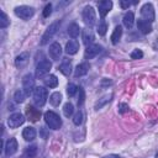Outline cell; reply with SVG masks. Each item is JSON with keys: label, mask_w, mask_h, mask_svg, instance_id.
<instances>
[{"label": "cell", "mask_w": 158, "mask_h": 158, "mask_svg": "<svg viewBox=\"0 0 158 158\" xmlns=\"http://www.w3.org/2000/svg\"><path fill=\"white\" fill-rule=\"evenodd\" d=\"M22 90L26 95H30L35 90V79L32 74H26L22 78Z\"/></svg>", "instance_id": "7"}, {"label": "cell", "mask_w": 158, "mask_h": 158, "mask_svg": "<svg viewBox=\"0 0 158 158\" xmlns=\"http://www.w3.org/2000/svg\"><path fill=\"white\" fill-rule=\"evenodd\" d=\"M156 158H158V152H157V153H156Z\"/></svg>", "instance_id": "42"}, {"label": "cell", "mask_w": 158, "mask_h": 158, "mask_svg": "<svg viewBox=\"0 0 158 158\" xmlns=\"http://www.w3.org/2000/svg\"><path fill=\"white\" fill-rule=\"evenodd\" d=\"M36 135H37L36 130H35L33 127H31V126L23 128V131H22V137H23L26 141H33V139L36 138Z\"/></svg>", "instance_id": "21"}, {"label": "cell", "mask_w": 158, "mask_h": 158, "mask_svg": "<svg viewBox=\"0 0 158 158\" xmlns=\"http://www.w3.org/2000/svg\"><path fill=\"white\" fill-rule=\"evenodd\" d=\"M28 59H30V53L28 52H22L15 58V65L21 69V68L26 67V64L28 63Z\"/></svg>", "instance_id": "15"}, {"label": "cell", "mask_w": 158, "mask_h": 158, "mask_svg": "<svg viewBox=\"0 0 158 158\" xmlns=\"http://www.w3.org/2000/svg\"><path fill=\"white\" fill-rule=\"evenodd\" d=\"M32 95H33V102H35V105H36L37 107H42V106L46 104L47 98H48L47 89L43 88V86H37V88H35Z\"/></svg>", "instance_id": "1"}, {"label": "cell", "mask_w": 158, "mask_h": 158, "mask_svg": "<svg viewBox=\"0 0 158 158\" xmlns=\"http://www.w3.org/2000/svg\"><path fill=\"white\" fill-rule=\"evenodd\" d=\"M122 22H123L125 27H127V28H132L133 22H135V15H133V12H132V11H127V12L123 15Z\"/></svg>", "instance_id": "22"}, {"label": "cell", "mask_w": 158, "mask_h": 158, "mask_svg": "<svg viewBox=\"0 0 158 158\" xmlns=\"http://www.w3.org/2000/svg\"><path fill=\"white\" fill-rule=\"evenodd\" d=\"M106 31H107V25H106V22L104 21V19H101V20L99 21V25H98V33H99L100 36H104V35L106 33Z\"/></svg>", "instance_id": "32"}, {"label": "cell", "mask_w": 158, "mask_h": 158, "mask_svg": "<svg viewBox=\"0 0 158 158\" xmlns=\"http://www.w3.org/2000/svg\"><path fill=\"white\" fill-rule=\"evenodd\" d=\"M25 116L22 115V114H20V112H15V114H12V115H10L9 116V118H7V125H9V127L10 128H16V127H20L23 122H25Z\"/></svg>", "instance_id": "9"}, {"label": "cell", "mask_w": 158, "mask_h": 158, "mask_svg": "<svg viewBox=\"0 0 158 158\" xmlns=\"http://www.w3.org/2000/svg\"><path fill=\"white\" fill-rule=\"evenodd\" d=\"M137 28L139 30V32H142L143 35H148L152 32V26L149 22L143 21V20H138L137 21Z\"/></svg>", "instance_id": "19"}, {"label": "cell", "mask_w": 158, "mask_h": 158, "mask_svg": "<svg viewBox=\"0 0 158 158\" xmlns=\"http://www.w3.org/2000/svg\"><path fill=\"white\" fill-rule=\"evenodd\" d=\"M88 72H89V64H88V63H80V64H78L77 68H75L74 77H75V78L83 77V75H85Z\"/></svg>", "instance_id": "20"}, {"label": "cell", "mask_w": 158, "mask_h": 158, "mask_svg": "<svg viewBox=\"0 0 158 158\" xmlns=\"http://www.w3.org/2000/svg\"><path fill=\"white\" fill-rule=\"evenodd\" d=\"M117 109H118V112L120 114H125L126 111H128V105L126 102H120L117 105Z\"/></svg>", "instance_id": "37"}, {"label": "cell", "mask_w": 158, "mask_h": 158, "mask_svg": "<svg viewBox=\"0 0 158 158\" xmlns=\"http://www.w3.org/2000/svg\"><path fill=\"white\" fill-rule=\"evenodd\" d=\"M73 122H74V125H77V126H79V125L83 122V112H81V111H78V112L74 115Z\"/></svg>", "instance_id": "35"}, {"label": "cell", "mask_w": 158, "mask_h": 158, "mask_svg": "<svg viewBox=\"0 0 158 158\" xmlns=\"http://www.w3.org/2000/svg\"><path fill=\"white\" fill-rule=\"evenodd\" d=\"M101 49H102V47L100 44H90V46H88L86 49H85V53H84L85 59H91V58L96 57L101 52Z\"/></svg>", "instance_id": "12"}, {"label": "cell", "mask_w": 158, "mask_h": 158, "mask_svg": "<svg viewBox=\"0 0 158 158\" xmlns=\"http://www.w3.org/2000/svg\"><path fill=\"white\" fill-rule=\"evenodd\" d=\"M81 38H83V42H84V44L88 47V46H90V44H93V42H94V32H93V30L90 28V27H86V28H84L83 31H81Z\"/></svg>", "instance_id": "14"}, {"label": "cell", "mask_w": 158, "mask_h": 158, "mask_svg": "<svg viewBox=\"0 0 158 158\" xmlns=\"http://www.w3.org/2000/svg\"><path fill=\"white\" fill-rule=\"evenodd\" d=\"M26 116H27V118L30 120V121H32V122H36V121H38V118L41 117V112H40V110L38 109H35L33 106H27L26 107Z\"/></svg>", "instance_id": "16"}, {"label": "cell", "mask_w": 158, "mask_h": 158, "mask_svg": "<svg viewBox=\"0 0 158 158\" xmlns=\"http://www.w3.org/2000/svg\"><path fill=\"white\" fill-rule=\"evenodd\" d=\"M51 68H52V63L48 59L41 60L37 64V67H36V77L37 78H42L43 75H46L47 73H49Z\"/></svg>", "instance_id": "8"}, {"label": "cell", "mask_w": 158, "mask_h": 158, "mask_svg": "<svg viewBox=\"0 0 158 158\" xmlns=\"http://www.w3.org/2000/svg\"><path fill=\"white\" fill-rule=\"evenodd\" d=\"M17 148H19V144H17V141H16V138H10L7 142H6V144H5V154L7 156V157H10V156H12V154H15L16 152H17Z\"/></svg>", "instance_id": "13"}, {"label": "cell", "mask_w": 158, "mask_h": 158, "mask_svg": "<svg viewBox=\"0 0 158 158\" xmlns=\"http://www.w3.org/2000/svg\"><path fill=\"white\" fill-rule=\"evenodd\" d=\"M112 96H114V94L112 93H109V94H105V95H102L96 102H95V105H94V109L95 110H100L101 107H104L107 102H110L111 101V99H112Z\"/></svg>", "instance_id": "17"}, {"label": "cell", "mask_w": 158, "mask_h": 158, "mask_svg": "<svg viewBox=\"0 0 158 158\" xmlns=\"http://www.w3.org/2000/svg\"><path fill=\"white\" fill-rule=\"evenodd\" d=\"M25 96H26L25 91L20 89V90H16V91H15V94H14V100H15L17 104H21V102L25 101Z\"/></svg>", "instance_id": "30"}, {"label": "cell", "mask_w": 158, "mask_h": 158, "mask_svg": "<svg viewBox=\"0 0 158 158\" xmlns=\"http://www.w3.org/2000/svg\"><path fill=\"white\" fill-rule=\"evenodd\" d=\"M59 25H60L59 21H54V22H52V23L47 27L46 32L43 33V36H42V38H41V44H42V46L46 44V43H48V41L56 35V32H57L58 28H59Z\"/></svg>", "instance_id": "5"}, {"label": "cell", "mask_w": 158, "mask_h": 158, "mask_svg": "<svg viewBox=\"0 0 158 158\" xmlns=\"http://www.w3.org/2000/svg\"><path fill=\"white\" fill-rule=\"evenodd\" d=\"M9 25H10V20L7 15L4 11H1L0 12V28H6Z\"/></svg>", "instance_id": "29"}, {"label": "cell", "mask_w": 158, "mask_h": 158, "mask_svg": "<svg viewBox=\"0 0 158 158\" xmlns=\"http://www.w3.org/2000/svg\"><path fill=\"white\" fill-rule=\"evenodd\" d=\"M43 117H44V121L49 128H52V130H59L60 128L62 120L54 111H46Z\"/></svg>", "instance_id": "2"}, {"label": "cell", "mask_w": 158, "mask_h": 158, "mask_svg": "<svg viewBox=\"0 0 158 158\" xmlns=\"http://www.w3.org/2000/svg\"><path fill=\"white\" fill-rule=\"evenodd\" d=\"M44 84L48 88H57V85H58V78L56 75H48L44 79Z\"/></svg>", "instance_id": "27"}, {"label": "cell", "mask_w": 158, "mask_h": 158, "mask_svg": "<svg viewBox=\"0 0 158 158\" xmlns=\"http://www.w3.org/2000/svg\"><path fill=\"white\" fill-rule=\"evenodd\" d=\"M110 84H112V81L109 80V79H102V81H101V86H106V85H110Z\"/></svg>", "instance_id": "40"}, {"label": "cell", "mask_w": 158, "mask_h": 158, "mask_svg": "<svg viewBox=\"0 0 158 158\" xmlns=\"http://www.w3.org/2000/svg\"><path fill=\"white\" fill-rule=\"evenodd\" d=\"M130 5H131L130 1H125V0H121V1H120V6H121L122 9H128Z\"/></svg>", "instance_id": "39"}, {"label": "cell", "mask_w": 158, "mask_h": 158, "mask_svg": "<svg viewBox=\"0 0 158 158\" xmlns=\"http://www.w3.org/2000/svg\"><path fill=\"white\" fill-rule=\"evenodd\" d=\"M121 36H122V27L118 25V26L115 27V30H114V32H112V35H111V42H112V44L118 43Z\"/></svg>", "instance_id": "23"}, {"label": "cell", "mask_w": 158, "mask_h": 158, "mask_svg": "<svg viewBox=\"0 0 158 158\" xmlns=\"http://www.w3.org/2000/svg\"><path fill=\"white\" fill-rule=\"evenodd\" d=\"M78 51H79V43H78L77 41L70 40L69 42H67V44H65V53H67V54L73 56V54H75Z\"/></svg>", "instance_id": "18"}, {"label": "cell", "mask_w": 158, "mask_h": 158, "mask_svg": "<svg viewBox=\"0 0 158 158\" xmlns=\"http://www.w3.org/2000/svg\"><path fill=\"white\" fill-rule=\"evenodd\" d=\"M49 102L52 106H59V104L62 102V94L59 91H54L53 94H51Z\"/></svg>", "instance_id": "24"}, {"label": "cell", "mask_w": 158, "mask_h": 158, "mask_svg": "<svg viewBox=\"0 0 158 158\" xmlns=\"http://www.w3.org/2000/svg\"><path fill=\"white\" fill-rule=\"evenodd\" d=\"M130 56H131L132 59H139V58L143 57V52H142L141 49H133Z\"/></svg>", "instance_id": "36"}, {"label": "cell", "mask_w": 158, "mask_h": 158, "mask_svg": "<svg viewBox=\"0 0 158 158\" xmlns=\"http://www.w3.org/2000/svg\"><path fill=\"white\" fill-rule=\"evenodd\" d=\"M77 91H78V86H77L75 84L69 83V84L67 85V94H68V96H70V98L74 96Z\"/></svg>", "instance_id": "33"}, {"label": "cell", "mask_w": 158, "mask_h": 158, "mask_svg": "<svg viewBox=\"0 0 158 158\" xmlns=\"http://www.w3.org/2000/svg\"><path fill=\"white\" fill-rule=\"evenodd\" d=\"M79 33H80V27L77 23H70L68 27V35L72 38H77L79 36Z\"/></svg>", "instance_id": "25"}, {"label": "cell", "mask_w": 158, "mask_h": 158, "mask_svg": "<svg viewBox=\"0 0 158 158\" xmlns=\"http://www.w3.org/2000/svg\"><path fill=\"white\" fill-rule=\"evenodd\" d=\"M98 9H99V14H100L101 19H104L110 12V10L112 9V1H110V0L99 1L98 2Z\"/></svg>", "instance_id": "10"}, {"label": "cell", "mask_w": 158, "mask_h": 158, "mask_svg": "<svg viewBox=\"0 0 158 158\" xmlns=\"http://www.w3.org/2000/svg\"><path fill=\"white\" fill-rule=\"evenodd\" d=\"M102 158H121V157L118 154H107V156H105Z\"/></svg>", "instance_id": "41"}, {"label": "cell", "mask_w": 158, "mask_h": 158, "mask_svg": "<svg viewBox=\"0 0 158 158\" xmlns=\"http://www.w3.org/2000/svg\"><path fill=\"white\" fill-rule=\"evenodd\" d=\"M59 70H60L64 75H70V73H72V64H70V62L64 60V62L59 65Z\"/></svg>", "instance_id": "26"}, {"label": "cell", "mask_w": 158, "mask_h": 158, "mask_svg": "<svg viewBox=\"0 0 158 158\" xmlns=\"http://www.w3.org/2000/svg\"><path fill=\"white\" fill-rule=\"evenodd\" d=\"M78 91H79V96H78V106L80 107L83 104H84V100H85V91L81 86L78 88Z\"/></svg>", "instance_id": "34"}, {"label": "cell", "mask_w": 158, "mask_h": 158, "mask_svg": "<svg viewBox=\"0 0 158 158\" xmlns=\"http://www.w3.org/2000/svg\"><path fill=\"white\" fill-rule=\"evenodd\" d=\"M141 16H142L143 21H147L149 23L154 20V7L151 2H146L141 7Z\"/></svg>", "instance_id": "6"}, {"label": "cell", "mask_w": 158, "mask_h": 158, "mask_svg": "<svg viewBox=\"0 0 158 158\" xmlns=\"http://www.w3.org/2000/svg\"><path fill=\"white\" fill-rule=\"evenodd\" d=\"M73 112H74V106H73V104H72V102H65L64 106H63V114H64V116L69 117V116L73 115Z\"/></svg>", "instance_id": "31"}, {"label": "cell", "mask_w": 158, "mask_h": 158, "mask_svg": "<svg viewBox=\"0 0 158 158\" xmlns=\"http://www.w3.org/2000/svg\"><path fill=\"white\" fill-rule=\"evenodd\" d=\"M15 15L17 17H20L21 20H30L33 15H35V9L31 7V6H27V5H21V6H16L15 7Z\"/></svg>", "instance_id": "3"}, {"label": "cell", "mask_w": 158, "mask_h": 158, "mask_svg": "<svg viewBox=\"0 0 158 158\" xmlns=\"http://www.w3.org/2000/svg\"><path fill=\"white\" fill-rule=\"evenodd\" d=\"M83 20H84L85 25L89 26V27L95 25V22H96V14H95V10H94L93 6L86 5L84 7V10H83Z\"/></svg>", "instance_id": "4"}, {"label": "cell", "mask_w": 158, "mask_h": 158, "mask_svg": "<svg viewBox=\"0 0 158 158\" xmlns=\"http://www.w3.org/2000/svg\"><path fill=\"white\" fill-rule=\"evenodd\" d=\"M25 154L27 158H35L36 154H37V146L36 144H32V146H28L25 151Z\"/></svg>", "instance_id": "28"}, {"label": "cell", "mask_w": 158, "mask_h": 158, "mask_svg": "<svg viewBox=\"0 0 158 158\" xmlns=\"http://www.w3.org/2000/svg\"><path fill=\"white\" fill-rule=\"evenodd\" d=\"M48 54L49 57L53 59V60H58L62 56V47L58 42H53L51 46H49V49H48Z\"/></svg>", "instance_id": "11"}, {"label": "cell", "mask_w": 158, "mask_h": 158, "mask_svg": "<svg viewBox=\"0 0 158 158\" xmlns=\"http://www.w3.org/2000/svg\"><path fill=\"white\" fill-rule=\"evenodd\" d=\"M52 14V4H47L43 9V17H48Z\"/></svg>", "instance_id": "38"}]
</instances>
